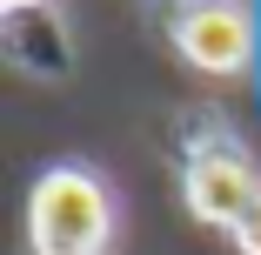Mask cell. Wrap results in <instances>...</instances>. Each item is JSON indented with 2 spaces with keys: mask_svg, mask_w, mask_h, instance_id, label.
<instances>
[{
  "mask_svg": "<svg viewBox=\"0 0 261 255\" xmlns=\"http://www.w3.org/2000/svg\"><path fill=\"white\" fill-rule=\"evenodd\" d=\"M234 248H241V255H261V201L241 215V228H234Z\"/></svg>",
  "mask_w": 261,
  "mask_h": 255,
  "instance_id": "obj_4",
  "label": "cell"
},
{
  "mask_svg": "<svg viewBox=\"0 0 261 255\" xmlns=\"http://www.w3.org/2000/svg\"><path fill=\"white\" fill-rule=\"evenodd\" d=\"M7 7H14V14H20V7H34V0H7Z\"/></svg>",
  "mask_w": 261,
  "mask_h": 255,
  "instance_id": "obj_5",
  "label": "cell"
},
{
  "mask_svg": "<svg viewBox=\"0 0 261 255\" xmlns=\"http://www.w3.org/2000/svg\"><path fill=\"white\" fill-rule=\"evenodd\" d=\"M108 228H114L108 188H100L87 168H47L34 181V201H27L34 255H100Z\"/></svg>",
  "mask_w": 261,
  "mask_h": 255,
  "instance_id": "obj_1",
  "label": "cell"
},
{
  "mask_svg": "<svg viewBox=\"0 0 261 255\" xmlns=\"http://www.w3.org/2000/svg\"><path fill=\"white\" fill-rule=\"evenodd\" d=\"M174 47L201 74H241L248 54H254V20H248V7H234V0H194V7H181V20H174Z\"/></svg>",
  "mask_w": 261,
  "mask_h": 255,
  "instance_id": "obj_3",
  "label": "cell"
},
{
  "mask_svg": "<svg viewBox=\"0 0 261 255\" xmlns=\"http://www.w3.org/2000/svg\"><path fill=\"white\" fill-rule=\"evenodd\" d=\"M188 208H194V222H207V228H241V215L261 201V175L248 168V155H234L228 141H201L194 155H188Z\"/></svg>",
  "mask_w": 261,
  "mask_h": 255,
  "instance_id": "obj_2",
  "label": "cell"
}]
</instances>
